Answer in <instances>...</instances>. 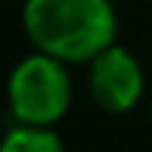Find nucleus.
I'll return each mask as SVG.
<instances>
[{
  "mask_svg": "<svg viewBox=\"0 0 152 152\" xmlns=\"http://www.w3.org/2000/svg\"><path fill=\"white\" fill-rule=\"evenodd\" d=\"M25 31L59 62H90L115 40V10L109 0H28Z\"/></svg>",
  "mask_w": 152,
  "mask_h": 152,
  "instance_id": "nucleus-1",
  "label": "nucleus"
},
{
  "mask_svg": "<svg viewBox=\"0 0 152 152\" xmlns=\"http://www.w3.org/2000/svg\"><path fill=\"white\" fill-rule=\"evenodd\" d=\"M0 152H65V146L50 127L19 124L0 140Z\"/></svg>",
  "mask_w": 152,
  "mask_h": 152,
  "instance_id": "nucleus-4",
  "label": "nucleus"
},
{
  "mask_svg": "<svg viewBox=\"0 0 152 152\" xmlns=\"http://www.w3.org/2000/svg\"><path fill=\"white\" fill-rule=\"evenodd\" d=\"M90 93L109 112H130L143 96V68L124 47H106L90 59Z\"/></svg>",
  "mask_w": 152,
  "mask_h": 152,
  "instance_id": "nucleus-3",
  "label": "nucleus"
},
{
  "mask_svg": "<svg viewBox=\"0 0 152 152\" xmlns=\"http://www.w3.org/2000/svg\"><path fill=\"white\" fill-rule=\"evenodd\" d=\"M72 102V81L65 65L56 56H37L22 59L10 75V106L22 124L50 127L65 115Z\"/></svg>",
  "mask_w": 152,
  "mask_h": 152,
  "instance_id": "nucleus-2",
  "label": "nucleus"
}]
</instances>
